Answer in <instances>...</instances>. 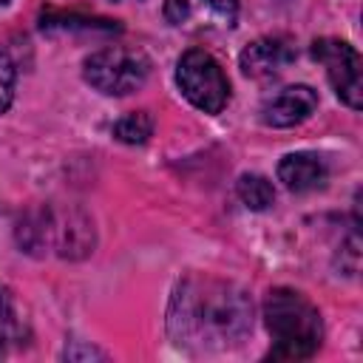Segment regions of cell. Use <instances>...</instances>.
Returning a JSON list of instances; mask_svg holds the SVG:
<instances>
[{
  "label": "cell",
  "instance_id": "6da1fadb",
  "mask_svg": "<svg viewBox=\"0 0 363 363\" xmlns=\"http://www.w3.org/2000/svg\"><path fill=\"white\" fill-rule=\"evenodd\" d=\"M167 329L179 346L227 349L252 329V301L233 281L190 275L170 301Z\"/></svg>",
  "mask_w": 363,
  "mask_h": 363
},
{
  "label": "cell",
  "instance_id": "7a4b0ae2",
  "mask_svg": "<svg viewBox=\"0 0 363 363\" xmlns=\"http://www.w3.org/2000/svg\"><path fill=\"white\" fill-rule=\"evenodd\" d=\"M264 320L272 335V360H306L323 340L318 306L295 289H272L264 301Z\"/></svg>",
  "mask_w": 363,
  "mask_h": 363
},
{
  "label": "cell",
  "instance_id": "3957f363",
  "mask_svg": "<svg viewBox=\"0 0 363 363\" xmlns=\"http://www.w3.org/2000/svg\"><path fill=\"white\" fill-rule=\"evenodd\" d=\"M82 74L85 79L108 96H125L133 94L136 88L145 85L147 74H150V62L142 51L136 48H125V45H108L94 51L85 62H82Z\"/></svg>",
  "mask_w": 363,
  "mask_h": 363
},
{
  "label": "cell",
  "instance_id": "277c9868",
  "mask_svg": "<svg viewBox=\"0 0 363 363\" xmlns=\"http://www.w3.org/2000/svg\"><path fill=\"white\" fill-rule=\"evenodd\" d=\"M176 82L182 94L204 113H218L230 99V82L218 60L204 48H187L176 62Z\"/></svg>",
  "mask_w": 363,
  "mask_h": 363
},
{
  "label": "cell",
  "instance_id": "5b68a950",
  "mask_svg": "<svg viewBox=\"0 0 363 363\" xmlns=\"http://www.w3.org/2000/svg\"><path fill=\"white\" fill-rule=\"evenodd\" d=\"M312 57L326 68V77L337 94L340 102H346L352 111H360L363 105V88H360V54L346 40L320 37L312 43Z\"/></svg>",
  "mask_w": 363,
  "mask_h": 363
},
{
  "label": "cell",
  "instance_id": "8992f818",
  "mask_svg": "<svg viewBox=\"0 0 363 363\" xmlns=\"http://www.w3.org/2000/svg\"><path fill=\"white\" fill-rule=\"evenodd\" d=\"M164 20L190 34L230 31L238 20V0H164Z\"/></svg>",
  "mask_w": 363,
  "mask_h": 363
},
{
  "label": "cell",
  "instance_id": "52a82bcc",
  "mask_svg": "<svg viewBox=\"0 0 363 363\" xmlns=\"http://www.w3.org/2000/svg\"><path fill=\"white\" fill-rule=\"evenodd\" d=\"M292 60H295V45L286 37H261L241 51L238 65L252 79H269L281 74Z\"/></svg>",
  "mask_w": 363,
  "mask_h": 363
},
{
  "label": "cell",
  "instance_id": "ba28073f",
  "mask_svg": "<svg viewBox=\"0 0 363 363\" xmlns=\"http://www.w3.org/2000/svg\"><path fill=\"white\" fill-rule=\"evenodd\" d=\"M318 108V94L309 85H286L261 105V119L269 128H292Z\"/></svg>",
  "mask_w": 363,
  "mask_h": 363
},
{
  "label": "cell",
  "instance_id": "9c48e42d",
  "mask_svg": "<svg viewBox=\"0 0 363 363\" xmlns=\"http://www.w3.org/2000/svg\"><path fill=\"white\" fill-rule=\"evenodd\" d=\"M278 179L292 193H309V190H318L326 184L329 167H326L323 156L309 153V150H298V153H286L278 162Z\"/></svg>",
  "mask_w": 363,
  "mask_h": 363
},
{
  "label": "cell",
  "instance_id": "30bf717a",
  "mask_svg": "<svg viewBox=\"0 0 363 363\" xmlns=\"http://www.w3.org/2000/svg\"><path fill=\"white\" fill-rule=\"evenodd\" d=\"M235 193L238 199L250 207V210H267L272 201H275V187L269 179L258 176V173H244L235 184Z\"/></svg>",
  "mask_w": 363,
  "mask_h": 363
},
{
  "label": "cell",
  "instance_id": "8fae6325",
  "mask_svg": "<svg viewBox=\"0 0 363 363\" xmlns=\"http://www.w3.org/2000/svg\"><path fill=\"white\" fill-rule=\"evenodd\" d=\"M43 31H102V34H111V31H119L116 23L111 20H94V17H65V14H48L43 17Z\"/></svg>",
  "mask_w": 363,
  "mask_h": 363
},
{
  "label": "cell",
  "instance_id": "7c38bea8",
  "mask_svg": "<svg viewBox=\"0 0 363 363\" xmlns=\"http://www.w3.org/2000/svg\"><path fill=\"white\" fill-rule=\"evenodd\" d=\"M153 133V119L147 111H133V113H125L116 125H113V136L125 145H142L147 142V136Z\"/></svg>",
  "mask_w": 363,
  "mask_h": 363
},
{
  "label": "cell",
  "instance_id": "4fadbf2b",
  "mask_svg": "<svg viewBox=\"0 0 363 363\" xmlns=\"http://www.w3.org/2000/svg\"><path fill=\"white\" fill-rule=\"evenodd\" d=\"M20 335V318H17V306L14 298L6 286H0V340H17Z\"/></svg>",
  "mask_w": 363,
  "mask_h": 363
},
{
  "label": "cell",
  "instance_id": "5bb4252c",
  "mask_svg": "<svg viewBox=\"0 0 363 363\" xmlns=\"http://www.w3.org/2000/svg\"><path fill=\"white\" fill-rule=\"evenodd\" d=\"M14 82H17L14 62H11V57L0 48V113H6L9 105H11V99H14Z\"/></svg>",
  "mask_w": 363,
  "mask_h": 363
},
{
  "label": "cell",
  "instance_id": "9a60e30c",
  "mask_svg": "<svg viewBox=\"0 0 363 363\" xmlns=\"http://www.w3.org/2000/svg\"><path fill=\"white\" fill-rule=\"evenodd\" d=\"M3 354H6V343L0 340V357H3Z\"/></svg>",
  "mask_w": 363,
  "mask_h": 363
},
{
  "label": "cell",
  "instance_id": "2e32d148",
  "mask_svg": "<svg viewBox=\"0 0 363 363\" xmlns=\"http://www.w3.org/2000/svg\"><path fill=\"white\" fill-rule=\"evenodd\" d=\"M3 3H9V0H0V6H3Z\"/></svg>",
  "mask_w": 363,
  "mask_h": 363
}]
</instances>
